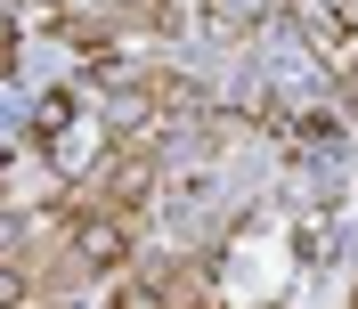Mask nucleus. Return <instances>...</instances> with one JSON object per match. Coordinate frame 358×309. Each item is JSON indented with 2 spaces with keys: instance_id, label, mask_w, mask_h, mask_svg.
I'll return each instance as SVG.
<instances>
[{
  "instance_id": "6",
  "label": "nucleus",
  "mask_w": 358,
  "mask_h": 309,
  "mask_svg": "<svg viewBox=\"0 0 358 309\" xmlns=\"http://www.w3.org/2000/svg\"><path fill=\"white\" fill-rule=\"evenodd\" d=\"M8 66H17V49H8V17H0V73H8Z\"/></svg>"
},
{
  "instance_id": "2",
  "label": "nucleus",
  "mask_w": 358,
  "mask_h": 309,
  "mask_svg": "<svg viewBox=\"0 0 358 309\" xmlns=\"http://www.w3.org/2000/svg\"><path fill=\"white\" fill-rule=\"evenodd\" d=\"M73 252L98 261V268H122V252H131V220H122V212H90V220L73 228Z\"/></svg>"
},
{
  "instance_id": "1",
  "label": "nucleus",
  "mask_w": 358,
  "mask_h": 309,
  "mask_svg": "<svg viewBox=\"0 0 358 309\" xmlns=\"http://www.w3.org/2000/svg\"><path fill=\"white\" fill-rule=\"evenodd\" d=\"M98 106H82V98H73V89H49L41 98V122H33V154H41L49 171H90V163H98Z\"/></svg>"
},
{
  "instance_id": "5",
  "label": "nucleus",
  "mask_w": 358,
  "mask_h": 309,
  "mask_svg": "<svg viewBox=\"0 0 358 309\" xmlns=\"http://www.w3.org/2000/svg\"><path fill=\"white\" fill-rule=\"evenodd\" d=\"M24 301V277H17V268H0V309H17Z\"/></svg>"
},
{
  "instance_id": "4",
  "label": "nucleus",
  "mask_w": 358,
  "mask_h": 309,
  "mask_svg": "<svg viewBox=\"0 0 358 309\" xmlns=\"http://www.w3.org/2000/svg\"><path fill=\"white\" fill-rule=\"evenodd\" d=\"M114 309H179V301H163V293H147V285H122V293H114Z\"/></svg>"
},
{
  "instance_id": "3",
  "label": "nucleus",
  "mask_w": 358,
  "mask_h": 309,
  "mask_svg": "<svg viewBox=\"0 0 358 309\" xmlns=\"http://www.w3.org/2000/svg\"><path fill=\"white\" fill-rule=\"evenodd\" d=\"M261 8H268V0H212V17H220V24H236V33L261 17Z\"/></svg>"
}]
</instances>
